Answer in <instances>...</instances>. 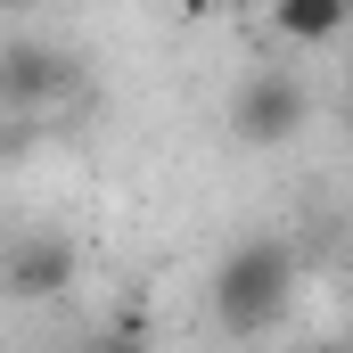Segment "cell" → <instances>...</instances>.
Masks as SVG:
<instances>
[{"instance_id": "cell-5", "label": "cell", "mask_w": 353, "mask_h": 353, "mask_svg": "<svg viewBox=\"0 0 353 353\" xmlns=\"http://www.w3.org/2000/svg\"><path fill=\"white\" fill-rule=\"evenodd\" d=\"M50 83H66V66H58V58H41L33 41H8V99H17V107H33V99H50Z\"/></svg>"}, {"instance_id": "cell-6", "label": "cell", "mask_w": 353, "mask_h": 353, "mask_svg": "<svg viewBox=\"0 0 353 353\" xmlns=\"http://www.w3.org/2000/svg\"><path fill=\"white\" fill-rule=\"evenodd\" d=\"M90 353H140V337H99Z\"/></svg>"}, {"instance_id": "cell-2", "label": "cell", "mask_w": 353, "mask_h": 353, "mask_svg": "<svg viewBox=\"0 0 353 353\" xmlns=\"http://www.w3.org/2000/svg\"><path fill=\"white\" fill-rule=\"evenodd\" d=\"M230 132H239L247 148H288V140L304 132V83H296V74H255V83H239Z\"/></svg>"}, {"instance_id": "cell-4", "label": "cell", "mask_w": 353, "mask_h": 353, "mask_svg": "<svg viewBox=\"0 0 353 353\" xmlns=\"http://www.w3.org/2000/svg\"><path fill=\"white\" fill-rule=\"evenodd\" d=\"M353 17V0H271V25L288 41H337Z\"/></svg>"}, {"instance_id": "cell-1", "label": "cell", "mask_w": 353, "mask_h": 353, "mask_svg": "<svg viewBox=\"0 0 353 353\" xmlns=\"http://www.w3.org/2000/svg\"><path fill=\"white\" fill-rule=\"evenodd\" d=\"M288 288H296L288 247H279V239H247V247L222 255L214 288H205V304H214V321H222L230 337H263L271 321L288 312Z\"/></svg>"}, {"instance_id": "cell-10", "label": "cell", "mask_w": 353, "mask_h": 353, "mask_svg": "<svg viewBox=\"0 0 353 353\" xmlns=\"http://www.w3.org/2000/svg\"><path fill=\"white\" fill-rule=\"evenodd\" d=\"M337 353H345V345H337Z\"/></svg>"}, {"instance_id": "cell-7", "label": "cell", "mask_w": 353, "mask_h": 353, "mask_svg": "<svg viewBox=\"0 0 353 353\" xmlns=\"http://www.w3.org/2000/svg\"><path fill=\"white\" fill-rule=\"evenodd\" d=\"M173 8H181V17H205V8H214V0H173Z\"/></svg>"}, {"instance_id": "cell-9", "label": "cell", "mask_w": 353, "mask_h": 353, "mask_svg": "<svg viewBox=\"0 0 353 353\" xmlns=\"http://www.w3.org/2000/svg\"><path fill=\"white\" fill-rule=\"evenodd\" d=\"M8 8H33V0H8Z\"/></svg>"}, {"instance_id": "cell-3", "label": "cell", "mask_w": 353, "mask_h": 353, "mask_svg": "<svg viewBox=\"0 0 353 353\" xmlns=\"http://www.w3.org/2000/svg\"><path fill=\"white\" fill-rule=\"evenodd\" d=\"M66 279H74V247L66 239H17L8 247V296L17 304H50Z\"/></svg>"}, {"instance_id": "cell-8", "label": "cell", "mask_w": 353, "mask_h": 353, "mask_svg": "<svg viewBox=\"0 0 353 353\" xmlns=\"http://www.w3.org/2000/svg\"><path fill=\"white\" fill-rule=\"evenodd\" d=\"M337 123H345V148H353V90H345V115H337Z\"/></svg>"}]
</instances>
